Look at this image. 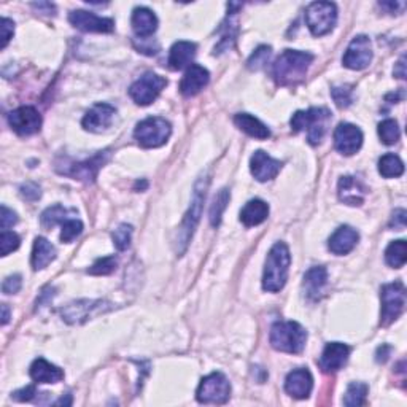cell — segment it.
<instances>
[{
  "mask_svg": "<svg viewBox=\"0 0 407 407\" xmlns=\"http://www.w3.org/2000/svg\"><path fill=\"white\" fill-rule=\"evenodd\" d=\"M314 60V54L296 50H285L274 63L273 75L280 86H295L301 83Z\"/></svg>",
  "mask_w": 407,
  "mask_h": 407,
  "instance_id": "6da1fadb",
  "label": "cell"
},
{
  "mask_svg": "<svg viewBox=\"0 0 407 407\" xmlns=\"http://www.w3.org/2000/svg\"><path fill=\"white\" fill-rule=\"evenodd\" d=\"M290 263L291 255L288 247L285 245L283 242H277L275 245L270 248L266 260V266H264L263 288L269 291V293L280 291L288 280Z\"/></svg>",
  "mask_w": 407,
  "mask_h": 407,
  "instance_id": "7a4b0ae2",
  "label": "cell"
},
{
  "mask_svg": "<svg viewBox=\"0 0 407 407\" xmlns=\"http://www.w3.org/2000/svg\"><path fill=\"white\" fill-rule=\"evenodd\" d=\"M331 121V112L328 108H309V110H300L291 117V129L293 132H307V140L310 145L320 144L324 134L328 131Z\"/></svg>",
  "mask_w": 407,
  "mask_h": 407,
  "instance_id": "3957f363",
  "label": "cell"
},
{
  "mask_svg": "<svg viewBox=\"0 0 407 407\" xmlns=\"http://www.w3.org/2000/svg\"><path fill=\"white\" fill-rule=\"evenodd\" d=\"M307 341V332L296 322H277L270 328V344L285 354H301Z\"/></svg>",
  "mask_w": 407,
  "mask_h": 407,
  "instance_id": "277c9868",
  "label": "cell"
},
{
  "mask_svg": "<svg viewBox=\"0 0 407 407\" xmlns=\"http://www.w3.org/2000/svg\"><path fill=\"white\" fill-rule=\"evenodd\" d=\"M110 156H112L110 150H104L85 161L75 162L72 159H64L63 162H56V171L59 174L67 175V177H72L85 183H92L96 180L100 167L105 166L107 162L110 161Z\"/></svg>",
  "mask_w": 407,
  "mask_h": 407,
  "instance_id": "5b68a950",
  "label": "cell"
},
{
  "mask_svg": "<svg viewBox=\"0 0 407 407\" xmlns=\"http://www.w3.org/2000/svg\"><path fill=\"white\" fill-rule=\"evenodd\" d=\"M208 186V179L207 177H201L196 183L194 186V193H193V199H191V207H189L188 213L185 215V220H183V225L179 231V253L181 255L185 252L189 240L194 234V229L198 226L201 213H202V206H204V199H206V191Z\"/></svg>",
  "mask_w": 407,
  "mask_h": 407,
  "instance_id": "8992f818",
  "label": "cell"
},
{
  "mask_svg": "<svg viewBox=\"0 0 407 407\" xmlns=\"http://www.w3.org/2000/svg\"><path fill=\"white\" fill-rule=\"evenodd\" d=\"M172 134L171 123L166 118L150 117L140 121L134 131V137L144 148H158L164 145Z\"/></svg>",
  "mask_w": 407,
  "mask_h": 407,
  "instance_id": "52a82bcc",
  "label": "cell"
},
{
  "mask_svg": "<svg viewBox=\"0 0 407 407\" xmlns=\"http://www.w3.org/2000/svg\"><path fill=\"white\" fill-rule=\"evenodd\" d=\"M305 23L315 37L327 36L337 23V9L331 2H314L305 10Z\"/></svg>",
  "mask_w": 407,
  "mask_h": 407,
  "instance_id": "ba28073f",
  "label": "cell"
},
{
  "mask_svg": "<svg viewBox=\"0 0 407 407\" xmlns=\"http://www.w3.org/2000/svg\"><path fill=\"white\" fill-rule=\"evenodd\" d=\"M382 300V314H381V324L388 327L399 315L404 312L406 307V287L403 282H395L384 285L381 290Z\"/></svg>",
  "mask_w": 407,
  "mask_h": 407,
  "instance_id": "9c48e42d",
  "label": "cell"
},
{
  "mask_svg": "<svg viewBox=\"0 0 407 407\" xmlns=\"http://www.w3.org/2000/svg\"><path fill=\"white\" fill-rule=\"evenodd\" d=\"M196 396L202 404H225L231 396L229 381L221 372H213L202 379Z\"/></svg>",
  "mask_w": 407,
  "mask_h": 407,
  "instance_id": "30bf717a",
  "label": "cell"
},
{
  "mask_svg": "<svg viewBox=\"0 0 407 407\" xmlns=\"http://www.w3.org/2000/svg\"><path fill=\"white\" fill-rule=\"evenodd\" d=\"M167 85V80L161 75H156L153 72L145 73L144 77H140L135 83L129 88V96L137 105H150L152 102L156 100L159 96L161 91L164 90Z\"/></svg>",
  "mask_w": 407,
  "mask_h": 407,
  "instance_id": "8fae6325",
  "label": "cell"
},
{
  "mask_svg": "<svg viewBox=\"0 0 407 407\" xmlns=\"http://www.w3.org/2000/svg\"><path fill=\"white\" fill-rule=\"evenodd\" d=\"M112 309V304H108L107 301H77L72 302L69 305L60 310V315H63L64 320L70 324H78L86 322L88 318H92L94 315L102 314V312H107Z\"/></svg>",
  "mask_w": 407,
  "mask_h": 407,
  "instance_id": "7c38bea8",
  "label": "cell"
},
{
  "mask_svg": "<svg viewBox=\"0 0 407 407\" xmlns=\"http://www.w3.org/2000/svg\"><path fill=\"white\" fill-rule=\"evenodd\" d=\"M371 60H372L371 40L366 36H356L352 40L347 51L344 54L342 59L344 65L352 70H363L371 64Z\"/></svg>",
  "mask_w": 407,
  "mask_h": 407,
  "instance_id": "4fadbf2b",
  "label": "cell"
},
{
  "mask_svg": "<svg viewBox=\"0 0 407 407\" xmlns=\"http://www.w3.org/2000/svg\"><path fill=\"white\" fill-rule=\"evenodd\" d=\"M9 123L13 131L23 135H32L40 131L42 127V117L33 107H19L9 115Z\"/></svg>",
  "mask_w": 407,
  "mask_h": 407,
  "instance_id": "5bb4252c",
  "label": "cell"
},
{
  "mask_svg": "<svg viewBox=\"0 0 407 407\" xmlns=\"http://www.w3.org/2000/svg\"><path fill=\"white\" fill-rule=\"evenodd\" d=\"M363 145V132L350 123H341L334 131V147L345 156L355 154Z\"/></svg>",
  "mask_w": 407,
  "mask_h": 407,
  "instance_id": "9a60e30c",
  "label": "cell"
},
{
  "mask_svg": "<svg viewBox=\"0 0 407 407\" xmlns=\"http://www.w3.org/2000/svg\"><path fill=\"white\" fill-rule=\"evenodd\" d=\"M115 115H117V108L112 107L110 104H96L90 112L85 115L83 121L81 125L90 132H102L105 129L110 127V125L113 123Z\"/></svg>",
  "mask_w": 407,
  "mask_h": 407,
  "instance_id": "2e32d148",
  "label": "cell"
},
{
  "mask_svg": "<svg viewBox=\"0 0 407 407\" xmlns=\"http://www.w3.org/2000/svg\"><path fill=\"white\" fill-rule=\"evenodd\" d=\"M69 21L85 32H112L115 21L110 18H100L91 11L75 10L69 15Z\"/></svg>",
  "mask_w": 407,
  "mask_h": 407,
  "instance_id": "e0dca14e",
  "label": "cell"
},
{
  "mask_svg": "<svg viewBox=\"0 0 407 407\" xmlns=\"http://www.w3.org/2000/svg\"><path fill=\"white\" fill-rule=\"evenodd\" d=\"M208 81H210L208 70L204 69L199 64H193L188 67L186 73L183 75L180 81V92L185 97H193L208 85Z\"/></svg>",
  "mask_w": 407,
  "mask_h": 407,
  "instance_id": "ac0fdd59",
  "label": "cell"
},
{
  "mask_svg": "<svg viewBox=\"0 0 407 407\" xmlns=\"http://www.w3.org/2000/svg\"><path fill=\"white\" fill-rule=\"evenodd\" d=\"M280 161L270 158V156L263 150L255 152L252 159H250V169H252L253 177L258 181H268L275 179L277 174L280 172Z\"/></svg>",
  "mask_w": 407,
  "mask_h": 407,
  "instance_id": "d6986e66",
  "label": "cell"
},
{
  "mask_svg": "<svg viewBox=\"0 0 407 407\" xmlns=\"http://www.w3.org/2000/svg\"><path fill=\"white\" fill-rule=\"evenodd\" d=\"M312 388H314V379H312L310 371L305 368L290 372L287 376V381H285V390H287L290 396L296 399L307 398Z\"/></svg>",
  "mask_w": 407,
  "mask_h": 407,
  "instance_id": "ffe728a7",
  "label": "cell"
},
{
  "mask_svg": "<svg viewBox=\"0 0 407 407\" xmlns=\"http://www.w3.org/2000/svg\"><path fill=\"white\" fill-rule=\"evenodd\" d=\"M350 355V347L341 342H331L324 347L322 358H320V368L324 372H336L342 369V366L347 363Z\"/></svg>",
  "mask_w": 407,
  "mask_h": 407,
  "instance_id": "44dd1931",
  "label": "cell"
},
{
  "mask_svg": "<svg viewBox=\"0 0 407 407\" xmlns=\"http://www.w3.org/2000/svg\"><path fill=\"white\" fill-rule=\"evenodd\" d=\"M359 236L354 228L341 226L329 237L328 247L334 255H347L356 247Z\"/></svg>",
  "mask_w": 407,
  "mask_h": 407,
  "instance_id": "7402d4cb",
  "label": "cell"
},
{
  "mask_svg": "<svg viewBox=\"0 0 407 407\" xmlns=\"http://www.w3.org/2000/svg\"><path fill=\"white\" fill-rule=\"evenodd\" d=\"M339 199L347 206H361L364 201L366 188L361 181L356 177H342L339 180V188H337Z\"/></svg>",
  "mask_w": 407,
  "mask_h": 407,
  "instance_id": "603a6c76",
  "label": "cell"
},
{
  "mask_svg": "<svg viewBox=\"0 0 407 407\" xmlns=\"http://www.w3.org/2000/svg\"><path fill=\"white\" fill-rule=\"evenodd\" d=\"M29 374L32 381H36L37 384H58L64 379L63 369L46 361L45 358H38L32 363Z\"/></svg>",
  "mask_w": 407,
  "mask_h": 407,
  "instance_id": "cb8c5ba5",
  "label": "cell"
},
{
  "mask_svg": "<svg viewBox=\"0 0 407 407\" xmlns=\"http://www.w3.org/2000/svg\"><path fill=\"white\" fill-rule=\"evenodd\" d=\"M196 50H198V46L193 42H177L169 53V67L174 70H181L188 65H193Z\"/></svg>",
  "mask_w": 407,
  "mask_h": 407,
  "instance_id": "d4e9b609",
  "label": "cell"
},
{
  "mask_svg": "<svg viewBox=\"0 0 407 407\" xmlns=\"http://www.w3.org/2000/svg\"><path fill=\"white\" fill-rule=\"evenodd\" d=\"M131 24L135 36L150 37L156 32V29H158V18H156V15L150 9L140 6V9L134 10Z\"/></svg>",
  "mask_w": 407,
  "mask_h": 407,
  "instance_id": "484cf974",
  "label": "cell"
},
{
  "mask_svg": "<svg viewBox=\"0 0 407 407\" xmlns=\"http://www.w3.org/2000/svg\"><path fill=\"white\" fill-rule=\"evenodd\" d=\"M54 258H56V248H54L53 243L50 240H46L45 237H37L36 242H33V250L31 258L32 269L33 270L45 269Z\"/></svg>",
  "mask_w": 407,
  "mask_h": 407,
  "instance_id": "4316f807",
  "label": "cell"
},
{
  "mask_svg": "<svg viewBox=\"0 0 407 407\" xmlns=\"http://www.w3.org/2000/svg\"><path fill=\"white\" fill-rule=\"evenodd\" d=\"M328 283V273L327 269L322 266H315L307 270V274L304 275V291L310 300H318V296L327 287Z\"/></svg>",
  "mask_w": 407,
  "mask_h": 407,
  "instance_id": "83f0119b",
  "label": "cell"
},
{
  "mask_svg": "<svg viewBox=\"0 0 407 407\" xmlns=\"http://www.w3.org/2000/svg\"><path fill=\"white\" fill-rule=\"evenodd\" d=\"M234 123L237 127L240 129V131L248 134L250 137H255L260 140L270 137L269 127L264 123H261L258 118L252 117L250 113H237L234 117Z\"/></svg>",
  "mask_w": 407,
  "mask_h": 407,
  "instance_id": "f1b7e54d",
  "label": "cell"
},
{
  "mask_svg": "<svg viewBox=\"0 0 407 407\" xmlns=\"http://www.w3.org/2000/svg\"><path fill=\"white\" fill-rule=\"evenodd\" d=\"M269 206L261 199H253L245 204V207L240 212V221L243 225L252 228L261 225L263 221L268 220Z\"/></svg>",
  "mask_w": 407,
  "mask_h": 407,
  "instance_id": "f546056e",
  "label": "cell"
},
{
  "mask_svg": "<svg viewBox=\"0 0 407 407\" xmlns=\"http://www.w3.org/2000/svg\"><path fill=\"white\" fill-rule=\"evenodd\" d=\"M379 172H381V175L385 179L401 177L404 174V162L399 159V156L386 153L379 159Z\"/></svg>",
  "mask_w": 407,
  "mask_h": 407,
  "instance_id": "4dcf8cb0",
  "label": "cell"
},
{
  "mask_svg": "<svg viewBox=\"0 0 407 407\" xmlns=\"http://www.w3.org/2000/svg\"><path fill=\"white\" fill-rule=\"evenodd\" d=\"M385 261L388 266L399 269L403 268L407 261V243L406 240L391 242L385 252Z\"/></svg>",
  "mask_w": 407,
  "mask_h": 407,
  "instance_id": "1f68e13d",
  "label": "cell"
},
{
  "mask_svg": "<svg viewBox=\"0 0 407 407\" xmlns=\"http://www.w3.org/2000/svg\"><path fill=\"white\" fill-rule=\"evenodd\" d=\"M69 210L64 208L63 206H53L50 208H46L45 212L40 216V223H42V226L46 229H51L59 223H65L69 218Z\"/></svg>",
  "mask_w": 407,
  "mask_h": 407,
  "instance_id": "d6a6232c",
  "label": "cell"
},
{
  "mask_svg": "<svg viewBox=\"0 0 407 407\" xmlns=\"http://www.w3.org/2000/svg\"><path fill=\"white\" fill-rule=\"evenodd\" d=\"M229 198H231V194L226 188L221 189V191L213 198L212 206H210V213H208V218H210V223H212V226H215V228L220 226L221 216H223V212H225L226 207H228Z\"/></svg>",
  "mask_w": 407,
  "mask_h": 407,
  "instance_id": "836d02e7",
  "label": "cell"
},
{
  "mask_svg": "<svg viewBox=\"0 0 407 407\" xmlns=\"http://www.w3.org/2000/svg\"><path fill=\"white\" fill-rule=\"evenodd\" d=\"M368 385L361 382H352L349 385L347 391L344 396V404L349 407H358L366 403V396H368Z\"/></svg>",
  "mask_w": 407,
  "mask_h": 407,
  "instance_id": "e575fe53",
  "label": "cell"
},
{
  "mask_svg": "<svg viewBox=\"0 0 407 407\" xmlns=\"http://www.w3.org/2000/svg\"><path fill=\"white\" fill-rule=\"evenodd\" d=\"M399 126L395 120H385L379 125V137L382 139L385 145H395L399 140Z\"/></svg>",
  "mask_w": 407,
  "mask_h": 407,
  "instance_id": "d590c367",
  "label": "cell"
},
{
  "mask_svg": "<svg viewBox=\"0 0 407 407\" xmlns=\"http://www.w3.org/2000/svg\"><path fill=\"white\" fill-rule=\"evenodd\" d=\"M118 266V261L115 256H104L99 258V260L92 264V266L88 269V274L91 275H108L112 274Z\"/></svg>",
  "mask_w": 407,
  "mask_h": 407,
  "instance_id": "8d00e7d4",
  "label": "cell"
},
{
  "mask_svg": "<svg viewBox=\"0 0 407 407\" xmlns=\"http://www.w3.org/2000/svg\"><path fill=\"white\" fill-rule=\"evenodd\" d=\"M113 243L120 252H125V250L131 245V237H132V226L129 225H120L117 229L113 231Z\"/></svg>",
  "mask_w": 407,
  "mask_h": 407,
  "instance_id": "74e56055",
  "label": "cell"
},
{
  "mask_svg": "<svg viewBox=\"0 0 407 407\" xmlns=\"http://www.w3.org/2000/svg\"><path fill=\"white\" fill-rule=\"evenodd\" d=\"M83 231V223L77 218H70L63 223V233H60V240L65 243H70L77 239Z\"/></svg>",
  "mask_w": 407,
  "mask_h": 407,
  "instance_id": "f35d334b",
  "label": "cell"
},
{
  "mask_svg": "<svg viewBox=\"0 0 407 407\" xmlns=\"http://www.w3.org/2000/svg\"><path fill=\"white\" fill-rule=\"evenodd\" d=\"M270 54H273V51H270V46H266V45H263L258 48L252 56H250L248 59V67L252 70H260L263 69L264 65H266L269 63V58H270Z\"/></svg>",
  "mask_w": 407,
  "mask_h": 407,
  "instance_id": "ab89813d",
  "label": "cell"
},
{
  "mask_svg": "<svg viewBox=\"0 0 407 407\" xmlns=\"http://www.w3.org/2000/svg\"><path fill=\"white\" fill-rule=\"evenodd\" d=\"M21 239L16 233H10V231H2V236H0V248H2V256L10 255L11 252L19 247Z\"/></svg>",
  "mask_w": 407,
  "mask_h": 407,
  "instance_id": "60d3db41",
  "label": "cell"
},
{
  "mask_svg": "<svg viewBox=\"0 0 407 407\" xmlns=\"http://www.w3.org/2000/svg\"><path fill=\"white\" fill-rule=\"evenodd\" d=\"M332 99L337 104V107L345 108L352 104V90L349 86H336L332 88Z\"/></svg>",
  "mask_w": 407,
  "mask_h": 407,
  "instance_id": "b9f144b4",
  "label": "cell"
},
{
  "mask_svg": "<svg viewBox=\"0 0 407 407\" xmlns=\"http://www.w3.org/2000/svg\"><path fill=\"white\" fill-rule=\"evenodd\" d=\"M19 191H21L23 198L26 201H29V202H36V201L40 199V196H42V191H40V186L37 185V183H32V181L24 183Z\"/></svg>",
  "mask_w": 407,
  "mask_h": 407,
  "instance_id": "7bdbcfd3",
  "label": "cell"
},
{
  "mask_svg": "<svg viewBox=\"0 0 407 407\" xmlns=\"http://www.w3.org/2000/svg\"><path fill=\"white\" fill-rule=\"evenodd\" d=\"M21 285H23L21 275H10L4 280L2 291L5 295H15L19 290H21Z\"/></svg>",
  "mask_w": 407,
  "mask_h": 407,
  "instance_id": "ee69618b",
  "label": "cell"
},
{
  "mask_svg": "<svg viewBox=\"0 0 407 407\" xmlns=\"http://www.w3.org/2000/svg\"><path fill=\"white\" fill-rule=\"evenodd\" d=\"M18 223V216L16 213L10 210L6 206H2V210H0V228L4 231H6L9 228H11L13 225Z\"/></svg>",
  "mask_w": 407,
  "mask_h": 407,
  "instance_id": "f6af8a7d",
  "label": "cell"
},
{
  "mask_svg": "<svg viewBox=\"0 0 407 407\" xmlns=\"http://www.w3.org/2000/svg\"><path fill=\"white\" fill-rule=\"evenodd\" d=\"M0 27H2V48H5L13 37V32H15V24H13V21H10L9 18H4Z\"/></svg>",
  "mask_w": 407,
  "mask_h": 407,
  "instance_id": "bcb514c9",
  "label": "cell"
},
{
  "mask_svg": "<svg viewBox=\"0 0 407 407\" xmlns=\"http://www.w3.org/2000/svg\"><path fill=\"white\" fill-rule=\"evenodd\" d=\"M37 395V390H36V386H26V388L23 390H18L13 393V398L16 399V401H31V399H33V396Z\"/></svg>",
  "mask_w": 407,
  "mask_h": 407,
  "instance_id": "7dc6e473",
  "label": "cell"
},
{
  "mask_svg": "<svg viewBox=\"0 0 407 407\" xmlns=\"http://www.w3.org/2000/svg\"><path fill=\"white\" fill-rule=\"evenodd\" d=\"M406 210L403 208H399V210H395V213H393V218L390 221V226L393 228L395 226V229H404L406 228Z\"/></svg>",
  "mask_w": 407,
  "mask_h": 407,
  "instance_id": "c3c4849f",
  "label": "cell"
},
{
  "mask_svg": "<svg viewBox=\"0 0 407 407\" xmlns=\"http://www.w3.org/2000/svg\"><path fill=\"white\" fill-rule=\"evenodd\" d=\"M381 6L382 9H388L390 13H393V11L396 13V9H399V11H404L406 4L404 2H382Z\"/></svg>",
  "mask_w": 407,
  "mask_h": 407,
  "instance_id": "681fc988",
  "label": "cell"
},
{
  "mask_svg": "<svg viewBox=\"0 0 407 407\" xmlns=\"http://www.w3.org/2000/svg\"><path fill=\"white\" fill-rule=\"evenodd\" d=\"M406 64H404V58L399 60V63L396 64V69H395V75L398 78H406Z\"/></svg>",
  "mask_w": 407,
  "mask_h": 407,
  "instance_id": "f907efd6",
  "label": "cell"
},
{
  "mask_svg": "<svg viewBox=\"0 0 407 407\" xmlns=\"http://www.w3.org/2000/svg\"><path fill=\"white\" fill-rule=\"evenodd\" d=\"M10 320V310H9V305L4 304L2 305V324H6Z\"/></svg>",
  "mask_w": 407,
  "mask_h": 407,
  "instance_id": "816d5d0a",
  "label": "cell"
}]
</instances>
